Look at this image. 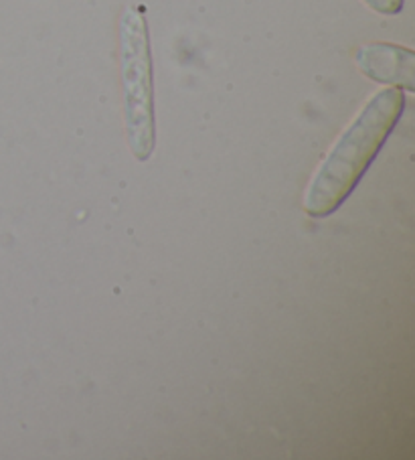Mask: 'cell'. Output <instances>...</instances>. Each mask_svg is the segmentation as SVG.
Listing matches in <instances>:
<instances>
[{
	"label": "cell",
	"mask_w": 415,
	"mask_h": 460,
	"mask_svg": "<svg viewBox=\"0 0 415 460\" xmlns=\"http://www.w3.org/2000/svg\"><path fill=\"white\" fill-rule=\"evenodd\" d=\"M403 106L405 96L399 87L381 90L366 102L310 181L305 193L310 217H326L340 208L402 118Z\"/></svg>",
	"instance_id": "1"
},
{
	"label": "cell",
	"mask_w": 415,
	"mask_h": 460,
	"mask_svg": "<svg viewBox=\"0 0 415 460\" xmlns=\"http://www.w3.org/2000/svg\"><path fill=\"white\" fill-rule=\"evenodd\" d=\"M118 37L128 145L138 161H148L156 146V118L153 55L145 14L132 6L126 9L119 17Z\"/></svg>",
	"instance_id": "2"
},
{
	"label": "cell",
	"mask_w": 415,
	"mask_h": 460,
	"mask_svg": "<svg viewBox=\"0 0 415 460\" xmlns=\"http://www.w3.org/2000/svg\"><path fill=\"white\" fill-rule=\"evenodd\" d=\"M358 71L377 84L415 92V53L393 43H366L355 53Z\"/></svg>",
	"instance_id": "3"
},
{
	"label": "cell",
	"mask_w": 415,
	"mask_h": 460,
	"mask_svg": "<svg viewBox=\"0 0 415 460\" xmlns=\"http://www.w3.org/2000/svg\"><path fill=\"white\" fill-rule=\"evenodd\" d=\"M363 3L371 6L375 13L387 14V17H393L403 9V0H363Z\"/></svg>",
	"instance_id": "4"
}]
</instances>
